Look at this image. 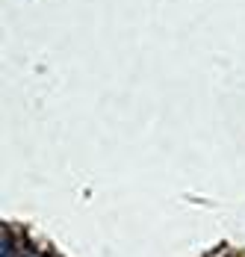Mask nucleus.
<instances>
[{
	"mask_svg": "<svg viewBox=\"0 0 245 257\" xmlns=\"http://www.w3.org/2000/svg\"><path fill=\"white\" fill-rule=\"evenodd\" d=\"M18 257H30V254H18Z\"/></svg>",
	"mask_w": 245,
	"mask_h": 257,
	"instance_id": "obj_1",
	"label": "nucleus"
}]
</instances>
